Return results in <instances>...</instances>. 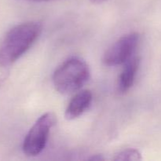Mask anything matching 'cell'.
Masks as SVG:
<instances>
[{
	"label": "cell",
	"instance_id": "obj_10",
	"mask_svg": "<svg viewBox=\"0 0 161 161\" xmlns=\"http://www.w3.org/2000/svg\"><path fill=\"white\" fill-rule=\"evenodd\" d=\"M25 1H31V2H38V3H41V2H52V1H57V0H25Z\"/></svg>",
	"mask_w": 161,
	"mask_h": 161
},
{
	"label": "cell",
	"instance_id": "obj_1",
	"mask_svg": "<svg viewBox=\"0 0 161 161\" xmlns=\"http://www.w3.org/2000/svg\"><path fill=\"white\" fill-rule=\"evenodd\" d=\"M42 25L36 21L20 24L11 28L0 44V65L9 66L25 54L42 32Z\"/></svg>",
	"mask_w": 161,
	"mask_h": 161
},
{
	"label": "cell",
	"instance_id": "obj_7",
	"mask_svg": "<svg viewBox=\"0 0 161 161\" xmlns=\"http://www.w3.org/2000/svg\"><path fill=\"white\" fill-rule=\"evenodd\" d=\"M142 159V154L137 149H127L119 152L113 158L116 161H136L141 160Z\"/></svg>",
	"mask_w": 161,
	"mask_h": 161
},
{
	"label": "cell",
	"instance_id": "obj_9",
	"mask_svg": "<svg viewBox=\"0 0 161 161\" xmlns=\"http://www.w3.org/2000/svg\"><path fill=\"white\" fill-rule=\"evenodd\" d=\"M106 0H90L91 3H92L93 4H101V3H104L105 2Z\"/></svg>",
	"mask_w": 161,
	"mask_h": 161
},
{
	"label": "cell",
	"instance_id": "obj_6",
	"mask_svg": "<svg viewBox=\"0 0 161 161\" xmlns=\"http://www.w3.org/2000/svg\"><path fill=\"white\" fill-rule=\"evenodd\" d=\"M140 64V58L138 57L130 58L125 63L124 69L118 80V91L124 94L133 86L135 76Z\"/></svg>",
	"mask_w": 161,
	"mask_h": 161
},
{
	"label": "cell",
	"instance_id": "obj_5",
	"mask_svg": "<svg viewBox=\"0 0 161 161\" xmlns=\"http://www.w3.org/2000/svg\"><path fill=\"white\" fill-rule=\"evenodd\" d=\"M92 93L89 90H83L76 93L65 110L66 119L71 120L81 116L88 109L92 102Z\"/></svg>",
	"mask_w": 161,
	"mask_h": 161
},
{
	"label": "cell",
	"instance_id": "obj_2",
	"mask_svg": "<svg viewBox=\"0 0 161 161\" xmlns=\"http://www.w3.org/2000/svg\"><path fill=\"white\" fill-rule=\"evenodd\" d=\"M90 78L89 66L78 57L69 58L54 71L53 83L57 91L69 94L80 91Z\"/></svg>",
	"mask_w": 161,
	"mask_h": 161
},
{
	"label": "cell",
	"instance_id": "obj_4",
	"mask_svg": "<svg viewBox=\"0 0 161 161\" xmlns=\"http://www.w3.org/2000/svg\"><path fill=\"white\" fill-rule=\"evenodd\" d=\"M139 36L132 32L125 35L115 42L105 51L103 62L107 66H116L125 64L135 52L138 46Z\"/></svg>",
	"mask_w": 161,
	"mask_h": 161
},
{
	"label": "cell",
	"instance_id": "obj_8",
	"mask_svg": "<svg viewBox=\"0 0 161 161\" xmlns=\"http://www.w3.org/2000/svg\"><path fill=\"white\" fill-rule=\"evenodd\" d=\"M89 160H105V159H104V157H102V156H100V155H95L94 156V157H91V158H90Z\"/></svg>",
	"mask_w": 161,
	"mask_h": 161
},
{
	"label": "cell",
	"instance_id": "obj_3",
	"mask_svg": "<svg viewBox=\"0 0 161 161\" xmlns=\"http://www.w3.org/2000/svg\"><path fill=\"white\" fill-rule=\"evenodd\" d=\"M56 121V116L53 113H45L36 120L24 140L22 149L25 155L36 157L42 153Z\"/></svg>",
	"mask_w": 161,
	"mask_h": 161
}]
</instances>
